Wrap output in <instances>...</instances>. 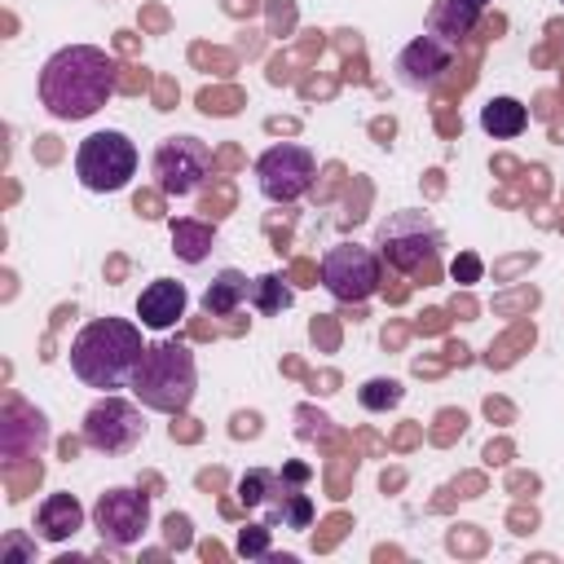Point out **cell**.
I'll return each instance as SVG.
<instances>
[{
	"label": "cell",
	"instance_id": "obj_1",
	"mask_svg": "<svg viewBox=\"0 0 564 564\" xmlns=\"http://www.w3.org/2000/svg\"><path fill=\"white\" fill-rule=\"evenodd\" d=\"M40 106L62 119L79 123L93 119L115 97V62L97 44H66L40 66Z\"/></svg>",
	"mask_w": 564,
	"mask_h": 564
},
{
	"label": "cell",
	"instance_id": "obj_20",
	"mask_svg": "<svg viewBox=\"0 0 564 564\" xmlns=\"http://www.w3.org/2000/svg\"><path fill=\"white\" fill-rule=\"evenodd\" d=\"M273 485H278V471H269V467H251L247 476H238L234 498H238V507H264L269 494H273Z\"/></svg>",
	"mask_w": 564,
	"mask_h": 564
},
{
	"label": "cell",
	"instance_id": "obj_23",
	"mask_svg": "<svg viewBox=\"0 0 564 564\" xmlns=\"http://www.w3.org/2000/svg\"><path fill=\"white\" fill-rule=\"evenodd\" d=\"M167 529H172V542H181V546L189 542V533H185V529H189V520H185V516H172V520H167Z\"/></svg>",
	"mask_w": 564,
	"mask_h": 564
},
{
	"label": "cell",
	"instance_id": "obj_16",
	"mask_svg": "<svg viewBox=\"0 0 564 564\" xmlns=\"http://www.w3.org/2000/svg\"><path fill=\"white\" fill-rule=\"evenodd\" d=\"M480 128H485L489 137H498V141H511V137H520V132L529 128V110H524V101H516V97H489V101L480 106Z\"/></svg>",
	"mask_w": 564,
	"mask_h": 564
},
{
	"label": "cell",
	"instance_id": "obj_11",
	"mask_svg": "<svg viewBox=\"0 0 564 564\" xmlns=\"http://www.w3.org/2000/svg\"><path fill=\"white\" fill-rule=\"evenodd\" d=\"M449 66H454V44H449L445 35H436V31L414 35V40L397 53V79H401L405 88H414V93L441 84Z\"/></svg>",
	"mask_w": 564,
	"mask_h": 564
},
{
	"label": "cell",
	"instance_id": "obj_22",
	"mask_svg": "<svg viewBox=\"0 0 564 564\" xmlns=\"http://www.w3.org/2000/svg\"><path fill=\"white\" fill-rule=\"evenodd\" d=\"M269 529H273V524H247V529L238 533V551H242V555H269Z\"/></svg>",
	"mask_w": 564,
	"mask_h": 564
},
{
	"label": "cell",
	"instance_id": "obj_18",
	"mask_svg": "<svg viewBox=\"0 0 564 564\" xmlns=\"http://www.w3.org/2000/svg\"><path fill=\"white\" fill-rule=\"evenodd\" d=\"M291 304H295V286H291L282 273H260V278H251V308H256V313L273 317V313H282V308H291Z\"/></svg>",
	"mask_w": 564,
	"mask_h": 564
},
{
	"label": "cell",
	"instance_id": "obj_15",
	"mask_svg": "<svg viewBox=\"0 0 564 564\" xmlns=\"http://www.w3.org/2000/svg\"><path fill=\"white\" fill-rule=\"evenodd\" d=\"M485 4H489V0H436L432 13H427V31L445 35L449 44H458V40L480 22Z\"/></svg>",
	"mask_w": 564,
	"mask_h": 564
},
{
	"label": "cell",
	"instance_id": "obj_10",
	"mask_svg": "<svg viewBox=\"0 0 564 564\" xmlns=\"http://www.w3.org/2000/svg\"><path fill=\"white\" fill-rule=\"evenodd\" d=\"M93 529L101 533L106 546H137L141 533L150 529V494L141 489H106L93 502Z\"/></svg>",
	"mask_w": 564,
	"mask_h": 564
},
{
	"label": "cell",
	"instance_id": "obj_19",
	"mask_svg": "<svg viewBox=\"0 0 564 564\" xmlns=\"http://www.w3.org/2000/svg\"><path fill=\"white\" fill-rule=\"evenodd\" d=\"M401 397H405V388H401V379H366L361 388H357V401H361V410H370V414H388V410H397L401 405Z\"/></svg>",
	"mask_w": 564,
	"mask_h": 564
},
{
	"label": "cell",
	"instance_id": "obj_9",
	"mask_svg": "<svg viewBox=\"0 0 564 564\" xmlns=\"http://www.w3.org/2000/svg\"><path fill=\"white\" fill-rule=\"evenodd\" d=\"M79 436H84V445L97 449V454H128V449L141 445V436H145L141 401H123V397L106 392L97 405H88Z\"/></svg>",
	"mask_w": 564,
	"mask_h": 564
},
{
	"label": "cell",
	"instance_id": "obj_13",
	"mask_svg": "<svg viewBox=\"0 0 564 564\" xmlns=\"http://www.w3.org/2000/svg\"><path fill=\"white\" fill-rule=\"evenodd\" d=\"M79 529H84V507L75 494H48L35 507V533L44 542H70Z\"/></svg>",
	"mask_w": 564,
	"mask_h": 564
},
{
	"label": "cell",
	"instance_id": "obj_4",
	"mask_svg": "<svg viewBox=\"0 0 564 564\" xmlns=\"http://www.w3.org/2000/svg\"><path fill=\"white\" fill-rule=\"evenodd\" d=\"M75 176L93 194H119L137 176V145L119 128H101L75 145Z\"/></svg>",
	"mask_w": 564,
	"mask_h": 564
},
{
	"label": "cell",
	"instance_id": "obj_7",
	"mask_svg": "<svg viewBox=\"0 0 564 564\" xmlns=\"http://www.w3.org/2000/svg\"><path fill=\"white\" fill-rule=\"evenodd\" d=\"M154 181L167 198H189L212 181V150L207 141L181 132L154 145Z\"/></svg>",
	"mask_w": 564,
	"mask_h": 564
},
{
	"label": "cell",
	"instance_id": "obj_5",
	"mask_svg": "<svg viewBox=\"0 0 564 564\" xmlns=\"http://www.w3.org/2000/svg\"><path fill=\"white\" fill-rule=\"evenodd\" d=\"M383 282V256L361 242H335L322 256V286L339 304H366Z\"/></svg>",
	"mask_w": 564,
	"mask_h": 564
},
{
	"label": "cell",
	"instance_id": "obj_8",
	"mask_svg": "<svg viewBox=\"0 0 564 564\" xmlns=\"http://www.w3.org/2000/svg\"><path fill=\"white\" fill-rule=\"evenodd\" d=\"M441 247V229L427 212H392L379 225V256L397 273H419Z\"/></svg>",
	"mask_w": 564,
	"mask_h": 564
},
{
	"label": "cell",
	"instance_id": "obj_12",
	"mask_svg": "<svg viewBox=\"0 0 564 564\" xmlns=\"http://www.w3.org/2000/svg\"><path fill=\"white\" fill-rule=\"evenodd\" d=\"M189 308V291L176 278H154L141 295H137V317L145 330H172Z\"/></svg>",
	"mask_w": 564,
	"mask_h": 564
},
{
	"label": "cell",
	"instance_id": "obj_14",
	"mask_svg": "<svg viewBox=\"0 0 564 564\" xmlns=\"http://www.w3.org/2000/svg\"><path fill=\"white\" fill-rule=\"evenodd\" d=\"M242 304H251V278H247L242 269H220V273L212 278V286L203 291L207 317H229V313H238Z\"/></svg>",
	"mask_w": 564,
	"mask_h": 564
},
{
	"label": "cell",
	"instance_id": "obj_2",
	"mask_svg": "<svg viewBox=\"0 0 564 564\" xmlns=\"http://www.w3.org/2000/svg\"><path fill=\"white\" fill-rule=\"evenodd\" d=\"M141 352H145V344H141V326L137 322L97 317L70 339V375L84 388L115 392V388H128Z\"/></svg>",
	"mask_w": 564,
	"mask_h": 564
},
{
	"label": "cell",
	"instance_id": "obj_6",
	"mask_svg": "<svg viewBox=\"0 0 564 564\" xmlns=\"http://www.w3.org/2000/svg\"><path fill=\"white\" fill-rule=\"evenodd\" d=\"M317 181V159L300 141H278L256 159V185L269 203H300Z\"/></svg>",
	"mask_w": 564,
	"mask_h": 564
},
{
	"label": "cell",
	"instance_id": "obj_17",
	"mask_svg": "<svg viewBox=\"0 0 564 564\" xmlns=\"http://www.w3.org/2000/svg\"><path fill=\"white\" fill-rule=\"evenodd\" d=\"M212 242H216V225H203V220H189V216L172 220V251L185 264H203L207 251H212Z\"/></svg>",
	"mask_w": 564,
	"mask_h": 564
},
{
	"label": "cell",
	"instance_id": "obj_3",
	"mask_svg": "<svg viewBox=\"0 0 564 564\" xmlns=\"http://www.w3.org/2000/svg\"><path fill=\"white\" fill-rule=\"evenodd\" d=\"M132 397L154 410V414H185L194 392H198V366H194V352L185 344H172V339H159V344H145L132 379H128Z\"/></svg>",
	"mask_w": 564,
	"mask_h": 564
},
{
	"label": "cell",
	"instance_id": "obj_21",
	"mask_svg": "<svg viewBox=\"0 0 564 564\" xmlns=\"http://www.w3.org/2000/svg\"><path fill=\"white\" fill-rule=\"evenodd\" d=\"M480 273H485V264H480V256H476V251H458V256L449 260V278H454V282H463V286L480 282Z\"/></svg>",
	"mask_w": 564,
	"mask_h": 564
}]
</instances>
